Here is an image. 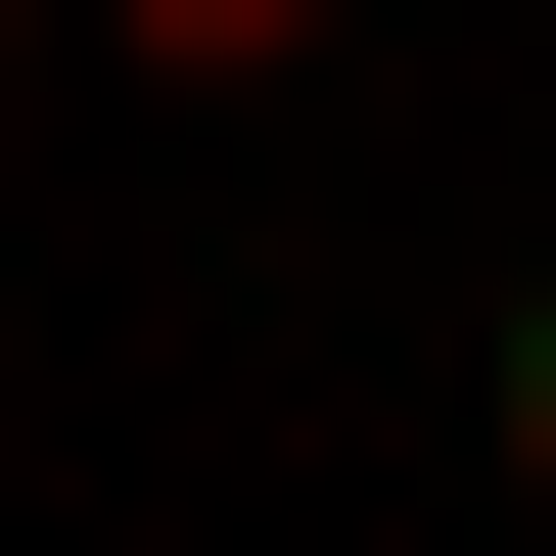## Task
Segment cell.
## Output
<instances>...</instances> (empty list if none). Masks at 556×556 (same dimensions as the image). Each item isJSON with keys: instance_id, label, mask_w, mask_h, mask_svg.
I'll list each match as a JSON object with an SVG mask.
<instances>
[{"instance_id": "obj_2", "label": "cell", "mask_w": 556, "mask_h": 556, "mask_svg": "<svg viewBox=\"0 0 556 556\" xmlns=\"http://www.w3.org/2000/svg\"><path fill=\"white\" fill-rule=\"evenodd\" d=\"M510 510H556V278H510Z\"/></svg>"}, {"instance_id": "obj_1", "label": "cell", "mask_w": 556, "mask_h": 556, "mask_svg": "<svg viewBox=\"0 0 556 556\" xmlns=\"http://www.w3.org/2000/svg\"><path fill=\"white\" fill-rule=\"evenodd\" d=\"M93 47H139V93H278V47H325V0H93Z\"/></svg>"}, {"instance_id": "obj_3", "label": "cell", "mask_w": 556, "mask_h": 556, "mask_svg": "<svg viewBox=\"0 0 556 556\" xmlns=\"http://www.w3.org/2000/svg\"><path fill=\"white\" fill-rule=\"evenodd\" d=\"M0 93H47V0H0Z\"/></svg>"}]
</instances>
